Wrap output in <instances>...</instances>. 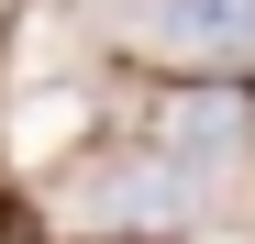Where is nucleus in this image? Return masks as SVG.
<instances>
[{"label": "nucleus", "instance_id": "2", "mask_svg": "<svg viewBox=\"0 0 255 244\" xmlns=\"http://www.w3.org/2000/svg\"><path fill=\"white\" fill-rule=\"evenodd\" d=\"M0 244H33V222H22V211H11V200H0Z\"/></svg>", "mask_w": 255, "mask_h": 244}, {"label": "nucleus", "instance_id": "1", "mask_svg": "<svg viewBox=\"0 0 255 244\" xmlns=\"http://www.w3.org/2000/svg\"><path fill=\"white\" fill-rule=\"evenodd\" d=\"M144 22L189 56H244L255 45V0H144Z\"/></svg>", "mask_w": 255, "mask_h": 244}]
</instances>
